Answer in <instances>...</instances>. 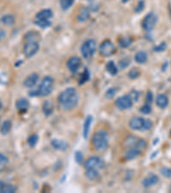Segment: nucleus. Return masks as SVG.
Masks as SVG:
<instances>
[{"label": "nucleus", "instance_id": "6e6552de", "mask_svg": "<svg viewBox=\"0 0 171 193\" xmlns=\"http://www.w3.org/2000/svg\"><path fill=\"white\" fill-rule=\"evenodd\" d=\"M104 161L101 160L99 157L96 156L90 157L84 164V167L86 169H91V168H93V169H101V168L104 167Z\"/></svg>", "mask_w": 171, "mask_h": 193}, {"label": "nucleus", "instance_id": "2eb2a0df", "mask_svg": "<svg viewBox=\"0 0 171 193\" xmlns=\"http://www.w3.org/2000/svg\"><path fill=\"white\" fill-rule=\"evenodd\" d=\"M17 190V187L10 184L0 182V193H14Z\"/></svg>", "mask_w": 171, "mask_h": 193}, {"label": "nucleus", "instance_id": "5701e85b", "mask_svg": "<svg viewBox=\"0 0 171 193\" xmlns=\"http://www.w3.org/2000/svg\"><path fill=\"white\" fill-rule=\"evenodd\" d=\"M1 23L5 26H13L16 23V19L12 15H5L1 18Z\"/></svg>", "mask_w": 171, "mask_h": 193}, {"label": "nucleus", "instance_id": "bb28decb", "mask_svg": "<svg viewBox=\"0 0 171 193\" xmlns=\"http://www.w3.org/2000/svg\"><path fill=\"white\" fill-rule=\"evenodd\" d=\"M106 70L109 73L112 75V76H115L116 74L117 73V67L116 66V64L114 63L113 61H110L108 62V63L106 64Z\"/></svg>", "mask_w": 171, "mask_h": 193}, {"label": "nucleus", "instance_id": "b1692460", "mask_svg": "<svg viewBox=\"0 0 171 193\" xmlns=\"http://www.w3.org/2000/svg\"><path fill=\"white\" fill-rule=\"evenodd\" d=\"M86 176L87 177V179L90 180H97V178L99 177V173L97 172V169H87L86 172Z\"/></svg>", "mask_w": 171, "mask_h": 193}, {"label": "nucleus", "instance_id": "20e7f679", "mask_svg": "<svg viewBox=\"0 0 171 193\" xmlns=\"http://www.w3.org/2000/svg\"><path fill=\"white\" fill-rule=\"evenodd\" d=\"M96 51V42L93 40H87L81 46V53L85 58H90Z\"/></svg>", "mask_w": 171, "mask_h": 193}, {"label": "nucleus", "instance_id": "6ab92c4d", "mask_svg": "<svg viewBox=\"0 0 171 193\" xmlns=\"http://www.w3.org/2000/svg\"><path fill=\"white\" fill-rule=\"evenodd\" d=\"M28 106H29L28 100L27 99H24V98L19 99L17 101V104H16V107L18 109V111H20V112H26Z\"/></svg>", "mask_w": 171, "mask_h": 193}, {"label": "nucleus", "instance_id": "aec40b11", "mask_svg": "<svg viewBox=\"0 0 171 193\" xmlns=\"http://www.w3.org/2000/svg\"><path fill=\"white\" fill-rule=\"evenodd\" d=\"M142 151L140 150H137V149H134V148H132V149H128V151L126 152V159L128 160H133L134 158H136L137 156H139L141 154Z\"/></svg>", "mask_w": 171, "mask_h": 193}, {"label": "nucleus", "instance_id": "f704fd0d", "mask_svg": "<svg viewBox=\"0 0 171 193\" xmlns=\"http://www.w3.org/2000/svg\"><path fill=\"white\" fill-rule=\"evenodd\" d=\"M160 172H161L162 175L165 177V178H168V179L169 178H171V168H169V167L164 166V167L161 168Z\"/></svg>", "mask_w": 171, "mask_h": 193}, {"label": "nucleus", "instance_id": "473e14b6", "mask_svg": "<svg viewBox=\"0 0 171 193\" xmlns=\"http://www.w3.org/2000/svg\"><path fill=\"white\" fill-rule=\"evenodd\" d=\"M38 140H39L38 136L34 134V135H32V136H30V137H28V139H27V143H28V144H29L31 147H34L36 144H37Z\"/></svg>", "mask_w": 171, "mask_h": 193}, {"label": "nucleus", "instance_id": "de8ad7c7", "mask_svg": "<svg viewBox=\"0 0 171 193\" xmlns=\"http://www.w3.org/2000/svg\"><path fill=\"white\" fill-rule=\"evenodd\" d=\"M0 121H1V119H0Z\"/></svg>", "mask_w": 171, "mask_h": 193}, {"label": "nucleus", "instance_id": "a878e982", "mask_svg": "<svg viewBox=\"0 0 171 193\" xmlns=\"http://www.w3.org/2000/svg\"><path fill=\"white\" fill-rule=\"evenodd\" d=\"M132 38L129 36H123L121 37V39L119 40V45L121 46L122 48H126V47H128L132 43Z\"/></svg>", "mask_w": 171, "mask_h": 193}, {"label": "nucleus", "instance_id": "a19ab883", "mask_svg": "<svg viewBox=\"0 0 171 193\" xmlns=\"http://www.w3.org/2000/svg\"><path fill=\"white\" fill-rule=\"evenodd\" d=\"M75 160L77 161V163L79 164H81L83 161V155L80 151H78V152L75 153Z\"/></svg>", "mask_w": 171, "mask_h": 193}, {"label": "nucleus", "instance_id": "a211bd4d", "mask_svg": "<svg viewBox=\"0 0 171 193\" xmlns=\"http://www.w3.org/2000/svg\"><path fill=\"white\" fill-rule=\"evenodd\" d=\"M78 20L81 23H85L90 18V10L87 8H82L80 10V13L78 15Z\"/></svg>", "mask_w": 171, "mask_h": 193}, {"label": "nucleus", "instance_id": "7c9ffc66", "mask_svg": "<svg viewBox=\"0 0 171 193\" xmlns=\"http://www.w3.org/2000/svg\"><path fill=\"white\" fill-rule=\"evenodd\" d=\"M34 23L41 28H46L51 25V22L50 20H36Z\"/></svg>", "mask_w": 171, "mask_h": 193}, {"label": "nucleus", "instance_id": "393cba45", "mask_svg": "<svg viewBox=\"0 0 171 193\" xmlns=\"http://www.w3.org/2000/svg\"><path fill=\"white\" fill-rule=\"evenodd\" d=\"M43 112L46 116H49L50 114L52 113V112H53V104L51 101L46 100L45 102H44Z\"/></svg>", "mask_w": 171, "mask_h": 193}, {"label": "nucleus", "instance_id": "4be33fe9", "mask_svg": "<svg viewBox=\"0 0 171 193\" xmlns=\"http://www.w3.org/2000/svg\"><path fill=\"white\" fill-rule=\"evenodd\" d=\"M134 59L138 63H145L148 59L147 54L144 51H140L137 53L135 54Z\"/></svg>", "mask_w": 171, "mask_h": 193}, {"label": "nucleus", "instance_id": "49530a36", "mask_svg": "<svg viewBox=\"0 0 171 193\" xmlns=\"http://www.w3.org/2000/svg\"><path fill=\"white\" fill-rule=\"evenodd\" d=\"M170 17H171V11H170Z\"/></svg>", "mask_w": 171, "mask_h": 193}, {"label": "nucleus", "instance_id": "39448f33", "mask_svg": "<svg viewBox=\"0 0 171 193\" xmlns=\"http://www.w3.org/2000/svg\"><path fill=\"white\" fill-rule=\"evenodd\" d=\"M158 22V17L153 12H150L145 17L144 20L142 22V28L145 31H151L156 26V23Z\"/></svg>", "mask_w": 171, "mask_h": 193}, {"label": "nucleus", "instance_id": "ea45409f", "mask_svg": "<svg viewBox=\"0 0 171 193\" xmlns=\"http://www.w3.org/2000/svg\"><path fill=\"white\" fill-rule=\"evenodd\" d=\"M88 78H89V74H88V71H87V70H85L84 73L81 75V80H80V82H81V83L82 84V83H86V82L88 80Z\"/></svg>", "mask_w": 171, "mask_h": 193}, {"label": "nucleus", "instance_id": "7ed1b4c3", "mask_svg": "<svg viewBox=\"0 0 171 193\" xmlns=\"http://www.w3.org/2000/svg\"><path fill=\"white\" fill-rule=\"evenodd\" d=\"M53 84L54 81L52 77L49 76L45 77L41 82L39 89H37L38 96H46L48 94H50L53 89Z\"/></svg>", "mask_w": 171, "mask_h": 193}, {"label": "nucleus", "instance_id": "f03ea898", "mask_svg": "<svg viewBox=\"0 0 171 193\" xmlns=\"http://www.w3.org/2000/svg\"><path fill=\"white\" fill-rule=\"evenodd\" d=\"M109 145V134L106 130H99L93 137V146L97 152H104Z\"/></svg>", "mask_w": 171, "mask_h": 193}, {"label": "nucleus", "instance_id": "c03bdc74", "mask_svg": "<svg viewBox=\"0 0 171 193\" xmlns=\"http://www.w3.org/2000/svg\"><path fill=\"white\" fill-rule=\"evenodd\" d=\"M153 100V95H152V93L151 92H148L147 94H146V102L147 104H151Z\"/></svg>", "mask_w": 171, "mask_h": 193}, {"label": "nucleus", "instance_id": "423d86ee", "mask_svg": "<svg viewBox=\"0 0 171 193\" xmlns=\"http://www.w3.org/2000/svg\"><path fill=\"white\" fill-rule=\"evenodd\" d=\"M40 49V46L37 41H26L23 48V53L26 58H29L37 53Z\"/></svg>", "mask_w": 171, "mask_h": 193}, {"label": "nucleus", "instance_id": "58836bf2", "mask_svg": "<svg viewBox=\"0 0 171 193\" xmlns=\"http://www.w3.org/2000/svg\"><path fill=\"white\" fill-rule=\"evenodd\" d=\"M129 63H130V60L128 59V58H123V59H121L119 62V66L121 67V69H124V68L128 66Z\"/></svg>", "mask_w": 171, "mask_h": 193}, {"label": "nucleus", "instance_id": "f257e3e1", "mask_svg": "<svg viewBox=\"0 0 171 193\" xmlns=\"http://www.w3.org/2000/svg\"><path fill=\"white\" fill-rule=\"evenodd\" d=\"M58 101L64 110H71L77 106L79 96L74 88H69L63 91L58 98Z\"/></svg>", "mask_w": 171, "mask_h": 193}, {"label": "nucleus", "instance_id": "4c0bfd02", "mask_svg": "<svg viewBox=\"0 0 171 193\" xmlns=\"http://www.w3.org/2000/svg\"><path fill=\"white\" fill-rule=\"evenodd\" d=\"M140 111L141 113H144V114H150L151 112V108L149 104H146V105H145V106H143V107H141Z\"/></svg>", "mask_w": 171, "mask_h": 193}, {"label": "nucleus", "instance_id": "cd10ccee", "mask_svg": "<svg viewBox=\"0 0 171 193\" xmlns=\"http://www.w3.org/2000/svg\"><path fill=\"white\" fill-rule=\"evenodd\" d=\"M10 129H11V122L9 120H5L1 126V133L3 135H6L10 132Z\"/></svg>", "mask_w": 171, "mask_h": 193}, {"label": "nucleus", "instance_id": "412c9836", "mask_svg": "<svg viewBox=\"0 0 171 193\" xmlns=\"http://www.w3.org/2000/svg\"><path fill=\"white\" fill-rule=\"evenodd\" d=\"M51 144L55 149H57L58 150H62V151H65L68 149V143L62 141V140H53L51 142Z\"/></svg>", "mask_w": 171, "mask_h": 193}, {"label": "nucleus", "instance_id": "e433bc0d", "mask_svg": "<svg viewBox=\"0 0 171 193\" xmlns=\"http://www.w3.org/2000/svg\"><path fill=\"white\" fill-rule=\"evenodd\" d=\"M144 7H145L144 1H143V0H140V1L138 3L137 6L135 7V12H137V13L141 12L142 10H144Z\"/></svg>", "mask_w": 171, "mask_h": 193}, {"label": "nucleus", "instance_id": "72a5a7b5", "mask_svg": "<svg viewBox=\"0 0 171 193\" xmlns=\"http://www.w3.org/2000/svg\"><path fill=\"white\" fill-rule=\"evenodd\" d=\"M140 75V70H138L137 68H134V69H132V70L128 72V77H130L131 79H135V78H137Z\"/></svg>", "mask_w": 171, "mask_h": 193}, {"label": "nucleus", "instance_id": "f3484780", "mask_svg": "<svg viewBox=\"0 0 171 193\" xmlns=\"http://www.w3.org/2000/svg\"><path fill=\"white\" fill-rule=\"evenodd\" d=\"M93 117L91 116V115H88V116L87 117L86 120H85L84 128H83V136H84L86 139L88 137V135H89L90 127L92 123H93Z\"/></svg>", "mask_w": 171, "mask_h": 193}, {"label": "nucleus", "instance_id": "4468645a", "mask_svg": "<svg viewBox=\"0 0 171 193\" xmlns=\"http://www.w3.org/2000/svg\"><path fill=\"white\" fill-rule=\"evenodd\" d=\"M156 103L158 105V107L164 109L169 105L168 97L166 96L165 94H158L157 96V99H156Z\"/></svg>", "mask_w": 171, "mask_h": 193}, {"label": "nucleus", "instance_id": "37998d69", "mask_svg": "<svg viewBox=\"0 0 171 193\" xmlns=\"http://www.w3.org/2000/svg\"><path fill=\"white\" fill-rule=\"evenodd\" d=\"M115 94H116V89H110L106 92V96H107L108 98H112Z\"/></svg>", "mask_w": 171, "mask_h": 193}, {"label": "nucleus", "instance_id": "9d476101", "mask_svg": "<svg viewBox=\"0 0 171 193\" xmlns=\"http://www.w3.org/2000/svg\"><path fill=\"white\" fill-rule=\"evenodd\" d=\"M81 63V61L80 58H78V57H72V58H69V61H68L67 63L68 69L70 70L71 72L74 73V72H76L78 70V69L80 68Z\"/></svg>", "mask_w": 171, "mask_h": 193}, {"label": "nucleus", "instance_id": "1a4fd4ad", "mask_svg": "<svg viewBox=\"0 0 171 193\" xmlns=\"http://www.w3.org/2000/svg\"><path fill=\"white\" fill-rule=\"evenodd\" d=\"M116 105L118 109H120V110L128 109L133 105V100L129 95H124V96L118 98L116 101Z\"/></svg>", "mask_w": 171, "mask_h": 193}, {"label": "nucleus", "instance_id": "c85d7f7f", "mask_svg": "<svg viewBox=\"0 0 171 193\" xmlns=\"http://www.w3.org/2000/svg\"><path fill=\"white\" fill-rule=\"evenodd\" d=\"M40 38V35H39V33L37 32H34V31H32V32H29L26 34L25 36V40L26 41H38V39Z\"/></svg>", "mask_w": 171, "mask_h": 193}, {"label": "nucleus", "instance_id": "0eeeda50", "mask_svg": "<svg viewBox=\"0 0 171 193\" xmlns=\"http://www.w3.org/2000/svg\"><path fill=\"white\" fill-rule=\"evenodd\" d=\"M99 53L102 56L110 57L116 53V47L110 40H104L99 46Z\"/></svg>", "mask_w": 171, "mask_h": 193}, {"label": "nucleus", "instance_id": "ddd939ff", "mask_svg": "<svg viewBox=\"0 0 171 193\" xmlns=\"http://www.w3.org/2000/svg\"><path fill=\"white\" fill-rule=\"evenodd\" d=\"M38 81H39V75L36 73H34L30 75V76H28V77L25 79L23 84L25 87L30 88L31 89V88H33V87L36 85Z\"/></svg>", "mask_w": 171, "mask_h": 193}, {"label": "nucleus", "instance_id": "c9c22d12", "mask_svg": "<svg viewBox=\"0 0 171 193\" xmlns=\"http://www.w3.org/2000/svg\"><path fill=\"white\" fill-rule=\"evenodd\" d=\"M151 127H152V121L150 119H144V124H143L142 130H149Z\"/></svg>", "mask_w": 171, "mask_h": 193}, {"label": "nucleus", "instance_id": "2f4dec72", "mask_svg": "<svg viewBox=\"0 0 171 193\" xmlns=\"http://www.w3.org/2000/svg\"><path fill=\"white\" fill-rule=\"evenodd\" d=\"M74 0H60V5L64 10H69L74 3Z\"/></svg>", "mask_w": 171, "mask_h": 193}, {"label": "nucleus", "instance_id": "a18cd8bd", "mask_svg": "<svg viewBox=\"0 0 171 193\" xmlns=\"http://www.w3.org/2000/svg\"><path fill=\"white\" fill-rule=\"evenodd\" d=\"M2 107H3V105H2V102L0 101V111L2 110Z\"/></svg>", "mask_w": 171, "mask_h": 193}, {"label": "nucleus", "instance_id": "09e8293b", "mask_svg": "<svg viewBox=\"0 0 171 193\" xmlns=\"http://www.w3.org/2000/svg\"><path fill=\"white\" fill-rule=\"evenodd\" d=\"M170 134H171V131H170Z\"/></svg>", "mask_w": 171, "mask_h": 193}, {"label": "nucleus", "instance_id": "dca6fc26", "mask_svg": "<svg viewBox=\"0 0 171 193\" xmlns=\"http://www.w3.org/2000/svg\"><path fill=\"white\" fill-rule=\"evenodd\" d=\"M52 17V11L50 10H43L36 15V20H50Z\"/></svg>", "mask_w": 171, "mask_h": 193}, {"label": "nucleus", "instance_id": "79ce46f5", "mask_svg": "<svg viewBox=\"0 0 171 193\" xmlns=\"http://www.w3.org/2000/svg\"><path fill=\"white\" fill-rule=\"evenodd\" d=\"M166 47H167L166 44H165L164 42H163V43L160 44L159 46L155 47L154 51H156V52H163V51H164L165 49H166Z\"/></svg>", "mask_w": 171, "mask_h": 193}, {"label": "nucleus", "instance_id": "9b49d317", "mask_svg": "<svg viewBox=\"0 0 171 193\" xmlns=\"http://www.w3.org/2000/svg\"><path fill=\"white\" fill-rule=\"evenodd\" d=\"M158 177L156 174H149L147 177H145L143 180V185L145 188H150V187L153 186L155 185H157L158 183Z\"/></svg>", "mask_w": 171, "mask_h": 193}, {"label": "nucleus", "instance_id": "f8f14e48", "mask_svg": "<svg viewBox=\"0 0 171 193\" xmlns=\"http://www.w3.org/2000/svg\"><path fill=\"white\" fill-rule=\"evenodd\" d=\"M143 124H144V119L140 117H134L129 122V126L132 130H142L143 128Z\"/></svg>", "mask_w": 171, "mask_h": 193}, {"label": "nucleus", "instance_id": "c756f323", "mask_svg": "<svg viewBox=\"0 0 171 193\" xmlns=\"http://www.w3.org/2000/svg\"><path fill=\"white\" fill-rule=\"evenodd\" d=\"M8 162H9V160H8L6 155L0 153V173L3 172V169L5 168V166H7Z\"/></svg>", "mask_w": 171, "mask_h": 193}]
</instances>
